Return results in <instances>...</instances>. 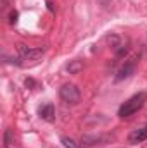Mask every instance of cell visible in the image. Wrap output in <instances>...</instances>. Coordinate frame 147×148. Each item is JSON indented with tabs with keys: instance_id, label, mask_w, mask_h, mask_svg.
<instances>
[{
	"instance_id": "cell-1",
	"label": "cell",
	"mask_w": 147,
	"mask_h": 148,
	"mask_svg": "<svg viewBox=\"0 0 147 148\" xmlns=\"http://www.w3.org/2000/svg\"><path fill=\"white\" fill-rule=\"evenodd\" d=\"M146 98H147L146 93H137V95H133L132 98H128V100H126V102H125V103L119 107L118 115H119L121 119L133 115L135 112H139L140 109H142V105L146 103Z\"/></svg>"
},
{
	"instance_id": "cell-2",
	"label": "cell",
	"mask_w": 147,
	"mask_h": 148,
	"mask_svg": "<svg viewBox=\"0 0 147 148\" xmlns=\"http://www.w3.org/2000/svg\"><path fill=\"white\" fill-rule=\"evenodd\" d=\"M59 97H61V100H62L64 103H68V105H76V103H80V100H81V93H80L78 86H76V84H71V83H66V84L61 86Z\"/></svg>"
},
{
	"instance_id": "cell-3",
	"label": "cell",
	"mask_w": 147,
	"mask_h": 148,
	"mask_svg": "<svg viewBox=\"0 0 147 148\" xmlns=\"http://www.w3.org/2000/svg\"><path fill=\"white\" fill-rule=\"evenodd\" d=\"M137 60H139V55H133L132 59H128L116 73V81H123L126 77H130L132 74L135 73V67H137Z\"/></svg>"
},
{
	"instance_id": "cell-4",
	"label": "cell",
	"mask_w": 147,
	"mask_h": 148,
	"mask_svg": "<svg viewBox=\"0 0 147 148\" xmlns=\"http://www.w3.org/2000/svg\"><path fill=\"white\" fill-rule=\"evenodd\" d=\"M17 52H19V57L24 59V60H38L45 53V48H31V47H26V45H19Z\"/></svg>"
},
{
	"instance_id": "cell-5",
	"label": "cell",
	"mask_w": 147,
	"mask_h": 148,
	"mask_svg": "<svg viewBox=\"0 0 147 148\" xmlns=\"http://www.w3.org/2000/svg\"><path fill=\"white\" fill-rule=\"evenodd\" d=\"M146 140H147V126L146 127H140V129H133L130 133V136H128V141L132 145H139V143H142Z\"/></svg>"
},
{
	"instance_id": "cell-6",
	"label": "cell",
	"mask_w": 147,
	"mask_h": 148,
	"mask_svg": "<svg viewBox=\"0 0 147 148\" xmlns=\"http://www.w3.org/2000/svg\"><path fill=\"white\" fill-rule=\"evenodd\" d=\"M38 115H40L43 121H47V122H54V121H55V110H54V105H52V103H47V105L40 107V109H38Z\"/></svg>"
},
{
	"instance_id": "cell-7",
	"label": "cell",
	"mask_w": 147,
	"mask_h": 148,
	"mask_svg": "<svg viewBox=\"0 0 147 148\" xmlns=\"http://www.w3.org/2000/svg\"><path fill=\"white\" fill-rule=\"evenodd\" d=\"M66 69H68L69 74H78L80 71H83V62L81 60H71Z\"/></svg>"
},
{
	"instance_id": "cell-8",
	"label": "cell",
	"mask_w": 147,
	"mask_h": 148,
	"mask_svg": "<svg viewBox=\"0 0 147 148\" xmlns=\"http://www.w3.org/2000/svg\"><path fill=\"white\" fill-rule=\"evenodd\" d=\"M61 141H62L64 148H85L83 143H78V141H74L73 138H68V136H62Z\"/></svg>"
},
{
	"instance_id": "cell-9",
	"label": "cell",
	"mask_w": 147,
	"mask_h": 148,
	"mask_svg": "<svg viewBox=\"0 0 147 148\" xmlns=\"http://www.w3.org/2000/svg\"><path fill=\"white\" fill-rule=\"evenodd\" d=\"M3 145H5V148H14V134H12V129H5Z\"/></svg>"
},
{
	"instance_id": "cell-10",
	"label": "cell",
	"mask_w": 147,
	"mask_h": 148,
	"mask_svg": "<svg viewBox=\"0 0 147 148\" xmlns=\"http://www.w3.org/2000/svg\"><path fill=\"white\" fill-rule=\"evenodd\" d=\"M107 41H109L111 47L114 48V52L121 47V38L118 36V35H109V36H107Z\"/></svg>"
},
{
	"instance_id": "cell-11",
	"label": "cell",
	"mask_w": 147,
	"mask_h": 148,
	"mask_svg": "<svg viewBox=\"0 0 147 148\" xmlns=\"http://www.w3.org/2000/svg\"><path fill=\"white\" fill-rule=\"evenodd\" d=\"M17 16H19V14H17L16 10H12V12H10V16H9V17H10V19H9V23H10V24H16V23H17Z\"/></svg>"
},
{
	"instance_id": "cell-12",
	"label": "cell",
	"mask_w": 147,
	"mask_h": 148,
	"mask_svg": "<svg viewBox=\"0 0 147 148\" xmlns=\"http://www.w3.org/2000/svg\"><path fill=\"white\" fill-rule=\"evenodd\" d=\"M24 84H26V86H30V88H33V86H35L37 83H35L33 79H26V81H24Z\"/></svg>"
}]
</instances>
